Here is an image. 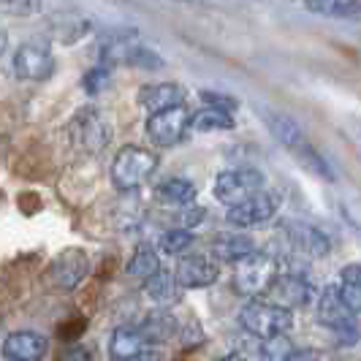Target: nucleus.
<instances>
[{
  "mask_svg": "<svg viewBox=\"0 0 361 361\" xmlns=\"http://www.w3.org/2000/svg\"><path fill=\"white\" fill-rule=\"evenodd\" d=\"M158 169V155L149 152L145 147H133L128 145L117 152V158L111 163V182L117 190H136L142 188Z\"/></svg>",
  "mask_w": 361,
  "mask_h": 361,
  "instance_id": "1",
  "label": "nucleus"
},
{
  "mask_svg": "<svg viewBox=\"0 0 361 361\" xmlns=\"http://www.w3.org/2000/svg\"><path fill=\"white\" fill-rule=\"evenodd\" d=\"M239 324L247 334H253L258 340H267V337H274V334H286L293 326V312L290 310H283L271 302H247L245 307L239 310Z\"/></svg>",
  "mask_w": 361,
  "mask_h": 361,
  "instance_id": "2",
  "label": "nucleus"
},
{
  "mask_svg": "<svg viewBox=\"0 0 361 361\" xmlns=\"http://www.w3.org/2000/svg\"><path fill=\"white\" fill-rule=\"evenodd\" d=\"M277 277V261L274 255L253 250L245 255L242 261H236V274H234V288L242 296H261L267 293L271 280Z\"/></svg>",
  "mask_w": 361,
  "mask_h": 361,
  "instance_id": "3",
  "label": "nucleus"
},
{
  "mask_svg": "<svg viewBox=\"0 0 361 361\" xmlns=\"http://www.w3.org/2000/svg\"><path fill=\"white\" fill-rule=\"evenodd\" d=\"M90 274V258L82 247H66L47 267V283L57 290H73Z\"/></svg>",
  "mask_w": 361,
  "mask_h": 361,
  "instance_id": "4",
  "label": "nucleus"
},
{
  "mask_svg": "<svg viewBox=\"0 0 361 361\" xmlns=\"http://www.w3.org/2000/svg\"><path fill=\"white\" fill-rule=\"evenodd\" d=\"M71 139L79 149H85L90 155L106 149V145L111 142V126H109L106 114L92 106L82 109L71 123Z\"/></svg>",
  "mask_w": 361,
  "mask_h": 361,
  "instance_id": "5",
  "label": "nucleus"
},
{
  "mask_svg": "<svg viewBox=\"0 0 361 361\" xmlns=\"http://www.w3.org/2000/svg\"><path fill=\"white\" fill-rule=\"evenodd\" d=\"M188 128H190V111L185 104H180V106L152 111L147 120V136L158 147H174L185 139Z\"/></svg>",
  "mask_w": 361,
  "mask_h": 361,
  "instance_id": "6",
  "label": "nucleus"
},
{
  "mask_svg": "<svg viewBox=\"0 0 361 361\" xmlns=\"http://www.w3.org/2000/svg\"><path fill=\"white\" fill-rule=\"evenodd\" d=\"M277 209H280V196L261 188V190H255L253 196H247V199H242L234 207H228L226 220L236 228H250V226H261V223L271 220L277 215Z\"/></svg>",
  "mask_w": 361,
  "mask_h": 361,
  "instance_id": "7",
  "label": "nucleus"
},
{
  "mask_svg": "<svg viewBox=\"0 0 361 361\" xmlns=\"http://www.w3.org/2000/svg\"><path fill=\"white\" fill-rule=\"evenodd\" d=\"M14 73L25 82H44L54 73V54L47 41H25L14 54Z\"/></svg>",
  "mask_w": 361,
  "mask_h": 361,
  "instance_id": "8",
  "label": "nucleus"
},
{
  "mask_svg": "<svg viewBox=\"0 0 361 361\" xmlns=\"http://www.w3.org/2000/svg\"><path fill=\"white\" fill-rule=\"evenodd\" d=\"M264 188V174L258 169H231L220 171L215 180V199L226 207H234L242 199L253 196Z\"/></svg>",
  "mask_w": 361,
  "mask_h": 361,
  "instance_id": "9",
  "label": "nucleus"
},
{
  "mask_svg": "<svg viewBox=\"0 0 361 361\" xmlns=\"http://www.w3.org/2000/svg\"><path fill=\"white\" fill-rule=\"evenodd\" d=\"M267 296H269L271 305L293 312L296 307L307 305L310 296H312V288H310L307 280L299 277V274H277L271 280V286L267 288Z\"/></svg>",
  "mask_w": 361,
  "mask_h": 361,
  "instance_id": "10",
  "label": "nucleus"
},
{
  "mask_svg": "<svg viewBox=\"0 0 361 361\" xmlns=\"http://www.w3.org/2000/svg\"><path fill=\"white\" fill-rule=\"evenodd\" d=\"M49 353V340L38 331H14L3 340V356L8 361H44Z\"/></svg>",
  "mask_w": 361,
  "mask_h": 361,
  "instance_id": "11",
  "label": "nucleus"
},
{
  "mask_svg": "<svg viewBox=\"0 0 361 361\" xmlns=\"http://www.w3.org/2000/svg\"><path fill=\"white\" fill-rule=\"evenodd\" d=\"M286 236H288L290 247L296 253H305L310 258H326L331 253V242L324 231H318L315 226H307V223H286Z\"/></svg>",
  "mask_w": 361,
  "mask_h": 361,
  "instance_id": "12",
  "label": "nucleus"
},
{
  "mask_svg": "<svg viewBox=\"0 0 361 361\" xmlns=\"http://www.w3.org/2000/svg\"><path fill=\"white\" fill-rule=\"evenodd\" d=\"M174 277L182 288H207L220 277V269L204 255H185L177 264Z\"/></svg>",
  "mask_w": 361,
  "mask_h": 361,
  "instance_id": "13",
  "label": "nucleus"
},
{
  "mask_svg": "<svg viewBox=\"0 0 361 361\" xmlns=\"http://www.w3.org/2000/svg\"><path fill=\"white\" fill-rule=\"evenodd\" d=\"M315 318H318L321 326L337 331L340 326H345L348 321H353L356 312L343 302L337 286H326V288L321 290V296H318V312H315Z\"/></svg>",
  "mask_w": 361,
  "mask_h": 361,
  "instance_id": "14",
  "label": "nucleus"
},
{
  "mask_svg": "<svg viewBox=\"0 0 361 361\" xmlns=\"http://www.w3.org/2000/svg\"><path fill=\"white\" fill-rule=\"evenodd\" d=\"M136 101L142 104V106L152 114V111H161V109H169V106H180L188 101V90L177 85V82H161V85H145L139 95H136Z\"/></svg>",
  "mask_w": 361,
  "mask_h": 361,
  "instance_id": "15",
  "label": "nucleus"
},
{
  "mask_svg": "<svg viewBox=\"0 0 361 361\" xmlns=\"http://www.w3.org/2000/svg\"><path fill=\"white\" fill-rule=\"evenodd\" d=\"M90 33V19L76 14V11H60L49 19V36L57 41V44H66L71 47L79 38H85Z\"/></svg>",
  "mask_w": 361,
  "mask_h": 361,
  "instance_id": "16",
  "label": "nucleus"
},
{
  "mask_svg": "<svg viewBox=\"0 0 361 361\" xmlns=\"http://www.w3.org/2000/svg\"><path fill=\"white\" fill-rule=\"evenodd\" d=\"M180 331V324H177V318L171 315V312H166V310H152L149 315H147L142 326H139V334H142V340L145 345H161V343H169L174 334Z\"/></svg>",
  "mask_w": 361,
  "mask_h": 361,
  "instance_id": "17",
  "label": "nucleus"
},
{
  "mask_svg": "<svg viewBox=\"0 0 361 361\" xmlns=\"http://www.w3.org/2000/svg\"><path fill=\"white\" fill-rule=\"evenodd\" d=\"M180 283H177V277L174 274H169V271H155L152 277H147L145 280V293L147 299H152L158 307H169V305H177L180 302Z\"/></svg>",
  "mask_w": 361,
  "mask_h": 361,
  "instance_id": "18",
  "label": "nucleus"
},
{
  "mask_svg": "<svg viewBox=\"0 0 361 361\" xmlns=\"http://www.w3.org/2000/svg\"><path fill=\"white\" fill-rule=\"evenodd\" d=\"M253 250L255 242L247 234H217L212 239V255L217 261H226V264H236Z\"/></svg>",
  "mask_w": 361,
  "mask_h": 361,
  "instance_id": "19",
  "label": "nucleus"
},
{
  "mask_svg": "<svg viewBox=\"0 0 361 361\" xmlns=\"http://www.w3.org/2000/svg\"><path fill=\"white\" fill-rule=\"evenodd\" d=\"M264 120H267V126L269 130L274 133V139L280 142V145H286L288 149H302V147L307 145L305 142V133H302V128L296 126V120H290L288 114H277V111H264Z\"/></svg>",
  "mask_w": 361,
  "mask_h": 361,
  "instance_id": "20",
  "label": "nucleus"
},
{
  "mask_svg": "<svg viewBox=\"0 0 361 361\" xmlns=\"http://www.w3.org/2000/svg\"><path fill=\"white\" fill-rule=\"evenodd\" d=\"M145 348V340L139 334V329L130 326H117L111 340H109V359L111 361H130L139 350Z\"/></svg>",
  "mask_w": 361,
  "mask_h": 361,
  "instance_id": "21",
  "label": "nucleus"
},
{
  "mask_svg": "<svg viewBox=\"0 0 361 361\" xmlns=\"http://www.w3.org/2000/svg\"><path fill=\"white\" fill-rule=\"evenodd\" d=\"M155 196L171 207H188L196 201V185L185 177H171L155 188Z\"/></svg>",
  "mask_w": 361,
  "mask_h": 361,
  "instance_id": "22",
  "label": "nucleus"
},
{
  "mask_svg": "<svg viewBox=\"0 0 361 361\" xmlns=\"http://www.w3.org/2000/svg\"><path fill=\"white\" fill-rule=\"evenodd\" d=\"M190 128H193V130H201V133H209V130H228V128H234L231 109L204 106L201 111L190 114Z\"/></svg>",
  "mask_w": 361,
  "mask_h": 361,
  "instance_id": "23",
  "label": "nucleus"
},
{
  "mask_svg": "<svg viewBox=\"0 0 361 361\" xmlns=\"http://www.w3.org/2000/svg\"><path fill=\"white\" fill-rule=\"evenodd\" d=\"M340 296L356 315L361 312V264H348L340 271Z\"/></svg>",
  "mask_w": 361,
  "mask_h": 361,
  "instance_id": "24",
  "label": "nucleus"
},
{
  "mask_svg": "<svg viewBox=\"0 0 361 361\" xmlns=\"http://www.w3.org/2000/svg\"><path fill=\"white\" fill-rule=\"evenodd\" d=\"M126 271L130 277H139V280H147V277H152L155 271H161V258L158 253L152 250V247H136V253L130 255V261H128Z\"/></svg>",
  "mask_w": 361,
  "mask_h": 361,
  "instance_id": "25",
  "label": "nucleus"
},
{
  "mask_svg": "<svg viewBox=\"0 0 361 361\" xmlns=\"http://www.w3.org/2000/svg\"><path fill=\"white\" fill-rule=\"evenodd\" d=\"M193 242H196V236L190 234V228H171V231L161 234L158 250L166 255H182Z\"/></svg>",
  "mask_w": 361,
  "mask_h": 361,
  "instance_id": "26",
  "label": "nucleus"
},
{
  "mask_svg": "<svg viewBox=\"0 0 361 361\" xmlns=\"http://www.w3.org/2000/svg\"><path fill=\"white\" fill-rule=\"evenodd\" d=\"M293 353V343L288 334H274L261 340V356L264 361H288V356Z\"/></svg>",
  "mask_w": 361,
  "mask_h": 361,
  "instance_id": "27",
  "label": "nucleus"
},
{
  "mask_svg": "<svg viewBox=\"0 0 361 361\" xmlns=\"http://www.w3.org/2000/svg\"><path fill=\"white\" fill-rule=\"evenodd\" d=\"M111 85V66L106 63H101V66H95L92 71L85 73V90L95 95V92H104Z\"/></svg>",
  "mask_w": 361,
  "mask_h": 361,
  "instance_id": "28",
  "label": "nucleus"
},
{
  "mask_svg": "<svg viewBox=\"0 0 361 361\" xmlns=\"http://www.w3.org/2000/svg\"><path fill=\"white\" fill-rule=\"evenodd\" d=\"M38 8H41V0H0V11L14 17H30Z\"/></svg>",
  "mask_w": 361,
  "mask_h": 361,
  "instance_id": "29",
  "label": "nucleus"
},
{
  "mask_svg": "<svg viewBox=\"0 0 361 361\" xmlns=\"http://www.w3.org/2000/svg\"><path fill=\"white\" fill-rule=\"evenodd\" d=\"M57 361H95V350H92L90 345H68L60 356H57Z\"/></svg>",
  "mask_w": 361,
  "mask_h": 361,
  "instance_id": "30",
  "label": "nucleus"
},
{
  "mask_svg": "<svg viewBox=\"0 0 361 361\" xmlns=\"http://www.w3.org/2000/svg\"><path fill=\"white\" fill-rule=\"evenodd\" d=\"M334 334H337V343L340 345H356L361 340V321L353 318V321H348L345 326H340Z\"/></svg>",
  "mask_w": 361,
  "mask_h": 361,
  "instance_id": "31",
  "label": "nucleus"
},
{
  "mask_svg": "<svg viewBox=\"0 0 361 361\" xmlns=\"http://www.w3.org/2000/svg\"><path fill=\"white\" fill-rule=\"evenodd\" d=\"M204 209L201 207H196V204H188V207H182V215H180V226H185V228H193V226H199L201 220H204Z\"/></svg>",
  "mask_w": 361,
  "mask_h": 361,
  "instance_id": "32",
  "label": "nucleus"
},
{
  "mask_svg": "<svg viewBox=\"0 0 361 361\" xmlns=\"http://www.w3.org/2000/svg\"><path fill=\"white\" fill-rule=\"evenodd\" d=\"M130 361H169V359H166V353H163L158 345H145Z\"/></svg>",
  "mask_w": 361,
  "mask_h": 361,
  "instance_id": "33",
  "label": "nucleus"
},
{
  "mask_svg": "<svg viewBox=\"0 0 361 361\" xmlns=\"http://www.w3.org/2000/svg\"><path fill=\"white\" fill-rule=\"evenodd\" d=\"M337 3H340V0H305V6H307L310 11H315V14H329V11H334Z\"/></svg>",
  "mask_w": 361,
  "mask_h": 361,
  "instance_id": "34",
  "label": "nucleus"
},
{
  "mask_svg": "<svg viewBox=\"0 0 361 361\" xmlns=\"http://www.w3.org/2000/svg\"><path fill=\"white\" fill-rule=\"evenodd\" d=\"M6 44H8V38H6V33L0 30V54L6 52Z\"/></svg>",
  "mask_w": 361,
  "mask_h": 361,
  "instance_id": "35",
  "label": "nucleus"
},
{
  "mask_svg": "<svg viewBox=\"0 0 361 361\" xmlns=\"http://www.w3.org/2000/svg\"><path fill=\"white\" fill-rule=\"evenodd\" d=\"M217 361H247V359H242V356H236V353H231V356H223V359H217Z\"/></svg>",
  "mask_w": 361,
  "mask_h": 361,
  "instance_id": "36",
  "label": "nucleus"
}]
</instances>
